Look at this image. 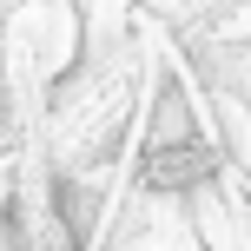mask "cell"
<instances>
[{"instance_id": "obj_1", "label": "cell", "mask_w": 251, "mask_h": 251, "mask_svg": "<svg viewBox=\"0 0 251 251\" xmlns=\"http://www.w3.org/2000/svg\"><path fill=\"white\" fill-rule=\"evenodd\" d=\"M212 172V152L199 146L192 132H178V139H152L146 146V185H172V192H185V185H199V178Z\"/></svg>"}]
</instances>
